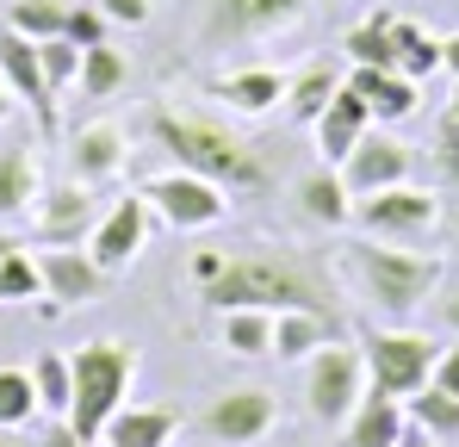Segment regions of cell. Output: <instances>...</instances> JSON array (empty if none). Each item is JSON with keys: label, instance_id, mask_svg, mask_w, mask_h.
<instances>
[{"label": "cell", "instance_id": "cell-37", "mask_svg": "<svg viewBox=\"0 0 459 447\" xmlns=\"http://www.w3.org/2000/svg\"><path fill=\"white\" fill-rule=\"evenodd\" d=\"M435 168H441V187L459 193V131L441 125V144H435Z\"/></svg>", "mask_w": 459, "mask_h": 447}, {"label": "cell", "instance_id": "cell-21", "mask_svg": "<svg viewBox=\"0 0 459 447\" xmlns=\"http://www.w3.org/2000/svg\"><path fill=\"white\" fill-rule=\"evenodd\" d=\"M403 398H385V391H373L367 385V398L354 404V416L342 423V447H397V435H403Z\"/></svg>", "mask_w": 459, "mask_h": 447}, {"label": "cell", "instance_id": "cell-28", "mask_svg": "<svg viewBox=\"0 0 459 447\" xmlns=\"http://www.w3.org/2000/svg\"><path fill=\"white\" fill-rule=\"evenodd\" d=\"M125 81H131V63H125L112 44H93V50H81V74H75L81 100H112Z\"/></svg>", "mask_w": 459, "mask_h": 447}, {"label": "cell", "instance_id": "cell-22", "mask_svg": "<svg viewBox=\"0 0 459 447\" xmlns=\"http://www.w3.org/2000/svg\"><path fill=\"white\" fill-rule=\"evenodd\" d=\"M174 429H180V410L174 404H125L106 423V447H168Z\"/></svg>", "mask_w": 459, "mask_h": 447}, {"label": "cell", "instance_id": "cell-36", "mask_svg": "<svg viewBox=\"0 0 459 447\" xmlns=\"http://www.w3.org/2000/svg\"><path fill=\"white\" fill-rule=\"evenodd\" d=\"M63 38H69V44H81V50L106 44V13H100L93 0H81V6H69V25H63Z\"/></svg>", "mask_w": 459, "mask_h": 447}, {"label": "cell", "instance_id": "cell-48", "mask_svg": "<svg viewBox=\"0 0 459 447\" xmlns=\"http://www.w3.org/2000/svg\"><path fill=\"white\" fill-rule=\"evenodd\" d=\"M429 447H441V442H429Z\"/></svg>", "mask_w": 459, "mask_h": 447}, {"label": "cell", "instance_id": "cell-17", "mask_svg": "<svg viewBox=\"0 0 459 447\" xmlns=\"http://www.w3.org/2000/svg\"><path fill=\"white\" fill-rule=\"evenodd\" d=\"M125 162H131V137L118 131V125H81L75 137H69V174H75L81 187H100V180H118L125 174Z\"/></svg>", "mask_w": 459, "mask_h": 447}, {"label": "cell", "instance_id": "cell-18", "mask_svg": "<svg viewBox=\"0 0 459 447\" xmlns=\"http://www.w3.org/2000/svg\"><path fill=\"white\" fill-rule=\"evenodd\" d=\"M310 131H316L323 162H329V168H342V162H348V149L373 131V106H367V100H360V93L342 81V87H335V100L316 112V125H310Z\"/></svg>", "mask_w": 459, "mask_h": 447}, {"label": "cell", "instance_id": "cell-19", "mask_svg": "<svg viewBox=\"0 0 459 447\" xmlns=\"http://www.w3.org/2000/svg\"><path fill=\"white\" fill-rule=\"evenodd\" d=\"M348 87L373 106V125H397L422 106V81H410L403 69H348Z\"/></svg>", "mask_w": 459, "mask_h": 447}, {"label": "cell", "instance_id": "cell-46", "mask_svg": "<svg viewBox=\"0 0 459 447\" xmlns=\"http://www.w3.org/2000/svg\"><path fill=\"white\" fill-rule=\"evenodd\" d=\"M447 230H454V236H459V212H454V218H447Z\"/></svg>", "mask_w": 459, "mask_h": 447}, {"label": "cell", "instance_id": "cell-5", "mask_svg": "<svg viewBox=\"0 0 459 447\" xmlns=\"http://www.w3.org/2000/svg\"><path fill=\"white\" fill-rule=\"evenodd\" d=\"M316 0H205L199 6V50L224 57L242 44H261L273 31H292Z\"/></svg>", "mask_w": 459, "mask_h": 447}, {"label": "cell", "instance_id": "cell-45", "mask_svg": "<svg viewBox=\"0 0 459 447\" xmlns=\"http://www.w3.org/2000/svg\"><path fill=\"white\" fill-rule=\"evenodd\" d=\"M0 447H19V442H13V435H6V429H0Z\"/></svg>", "mask_w": 459, "mask_h": 447}, {"label": "cell", "instance_id": "cell-30", "mask_svg": "<svg viewBox=\"0 0 459 447\" xmlns=\"http://www.w3.org/2000/svg\"><path fill=\"white\" fill-rule=\"evenodd\" d=\"M224 348L242 361L273 355V311H224Z\"/></svg>", "mask_w": 459, "mask_h": 447}, {"label": "cell", "instance_id": "cell-26", "mask_svg": "<svg viewBox=\"0 0 459 447\" xmlns=\"http://www.w3.org/2000/svg\"><path fill=\"white\" fill-rule=\"evenodd\" d=\"M391 25H397V13H367V19L342 38V50H348V63H354V69H397Z\"/></svg>", "mask_w": 459, "mask_h": 447}, {"label": "cell", "instance_id": "cell-33", "mask_svg": "<svg viewBox=\"0 0 459 447\" xmlns=\"http://www.w3.org/2000/svg\"><path fill=\"white\" fill-rule=\"evenodd\" d=\"M38 416V385H31V367H0V429H25Z\"/></svg>", "mask_w": 459, "mask_h": 447}, {"label": "cell", "instance_id": "cell-43", "mask_svg": "<svg viewBox=\"0 0 459 447\" xmlns=\"http://www.w3.org/2000/svg\"><path fill=\"white\" fill-rule=\"evenodd\" d=\"M441 125H447V131H459V74H454V93H447V112H441Z\"/></svg>", "mask_w": 459, "mask_h": 447}, {"label": "cell", "instance_id": "cell-12", "mask_svg": "<svg viewBox=\"0 0 459 447\" xmlns=\"http://www.w3.org/2000/svg\"><path fill=\"white\" fill-rule=\"evenodd\" d=\"M0 81L13 87V100H19V106H31V112H38V131H44V137H56V87H50V74H44L38 44H31V38H19L13 25L0 31Z\"/></svg>", "mask_w": 459, "mask_h": 447}, {"label": "cell", "instance_id": "cell-25", "mask_svg": "<svg viewBox=\"0 0 459 447\" xmlns=\"http://www.w3.org/2000/svg\"><path fill=\"white\" fill-rule=\"evenodd\" d=\"M342 81H348V74L335 69V63H310L305 74H292V81H286V118H292V125H316V112L335 100Z\"/></svg>", "mask_w": 459, "mask_h": 447}, {"label": "cell", "instance_id": "cell-8", "mask_svg": "<svg viewBox=\"0 0 459 447\" xmlns=\"http://www.w3.org/2000/svg\"><path fill=\"white\" fill-rule=\"evenodd\" d=\"M137 193L150 199V212L168 224V230H212V224H224V212H230V193L218 180L193 174V168H161Z\"/></svg>", "mask_w": 459, "mask_h": 447}, {"label": "cell", "instance_id": "cell-32", "mask_svg": "<svg viewBox=\"0 0 459 447\" xmlns=\"http://www.w3.org/2000/svg\"><path fill=\"white\" fill-rule=\"evenodd\" d=\"M6 25H13L19 38L44 44V38H63L69 6H63V0H13V6H6Z\"/></svg>", "mask_w": 459, "mask_h": 447}, {"label": "cell", "instance_id": "cell-35", "mask_svg": "<svg viewBox=\"0 0 459 447\" xmlns=\"http://www.w3.org/2000/svg\"><path fill=\"white\" fill-rule=\"evenodd\" d=\"M38 57H44V74H50V87H56V93H63V87H75L81 44H69V38H44V44H38Z\"/></svg>", "mask_w": 459, "mask_h": 447}, {"label": "cell", "instance_id": "cell-27", "mask_svg": "<svg viewBox=\"0 0 459 447\" xmlns=\"http://www.w3.org/2000/svg\"><path fill=\"white\" fill-rule=\"evenodd\" d=\"M403 416L441 447H459V398H447L441 385H422L416 398H403Z\"/></svg>", "mask_w": 459, "mask_h": 447}, {"label": "cell", "instance_id": "cell-42", "mask_svg": "<svg viewBox=\"0 0 459 447\" xmlns=\"http://www.w3.org/2000/svg\"><path fill=\"white\" fill-rule=\"evenodd\" d=\"M441 69L459 74V31H454V38H441Z\"/></svg>", "mask_w": 459, "mask_h": 447}, {"label": "cell", "instance_id": "cell-13", "mask_svg": "<svg viewBox=\"0 0 459 447\" xmlns=\"http://www.w3.org/2000/svg\"><path fill=\"white\" fill-rule=\"evenodd\" d=\"M410 168H416L410 144L373 125L360 144L348 149V162H342V180H348V193H354V199H367V193H385V187H403V180H410Z\"/></svg>", "mask_w": 459, "mask_h": 447}, {"label": "cell", "instance_id": "cell-9", "mask_svg": "<svg viewBox=\"0 0 459 447\" xmlns=\"http://www.w3.org/2000/svg\"><path fill=\"white\" fill-rule=\"evenodd\" d=\"M273 423H280V398L267 385H230L199 410V435L212 447H255L273 435Z\"/></svg>", "mask_w": 459, "mask_h": 447}, {"label": "cell", "instance_id": "cell-40", "mask_svg": "<svg viewBox=\"0 0 459 447\" xmlns=\"http://www.w3.org/2000/svg\"><path fill=\"white\" fill-rule=\"evenodd\" d=\"M38 447H87V442H81L75 429H69V423H63V416H56V423H50V429H44V442H38Z\"/></svg>", "mask_w": 459, "mask_h": 447}, {"label": "cell", "instance_id": "cell-47", "mask_svg": "<svg viewBox=\"0 0 459 447\" xmlns=\"http://www.w3.org/2000/svg\"><path fill=\"white\" fill-rule=\"evenodd\" d=\"M6 249H13V242H6V236H0V261H6Z\"/></svg>", "mask_w": 459, "mask_h": 447}, {"label": "cell", "instance_id": "cell-3", "mask_svg": "<svg viewBox=\"0 0 459 447\" xmlns=\"http://www.w3.org/2000/svg\"><path fill=\"white\" fill-rule=\"evenodd\" d=\"M335 274L348 293H360L379 317L410 323L429 298L441 293V255H416L403 242H379V236H348L335 249Z\"/></svg>", "mask_w": 459, "mask_h": 447}, {"label": "cell", "instance_id": "cell-2", "mask_svg": "<svg viewBox=\"0 0 459 447\" xmlns=\"http://www.w3.org/2000/svg\"><path fill=\"white\" fill-rule=\"evenodd\" d=\"M143 131L155 137V149L174 155V168H193L205 180H218L224 193H267L273 187V155L230 131L218 118H193V112H174V106H150Z\"/></svg>", "mask_w": 459, "mask_h": 447}, {"label": "cell", "instance_id": "cell-1", "mask_svg": "<svg viewBox=\"0 0 459 447\" xmlns=\"http://www.w3.org/2000/svg\"><path fill=\"white\" fill-rule=\"evenodd\" d=\"M193 286L205 311H310L348 329L342 280L329 261L299 242H242V249H199L193 255Z\"/></svg>", "mask_w": 459, "mask_h": 447}, {"label": "cell", "instance_id": "cell-23", "mask_svg": "<svg viewBox=\"0 0 459 447\" xmlns=\"http://www.w3.org/2000/svg\"><path fill=\"white\" fill-rule=\"evenodd\" d=\"M212 93L224 100L230 112L261 118V112H273V106L286 100V74L280 69H230L224 81H212Z\"/></svg>", "mask_w": 459, "mask_h": 447}, {"label": "cell", "instance_id": "cell-20", "mask_svg": "<svg viewBox=\"0 0 459 447\" xmlns=\"http://www.w3.org/2000/svg\"><path fill=\"white\" fill-rule=\"evenodd\" d=\"M38 193H44V180H38V149H31V137L0 144V224L25 218L38 206Z\"/></svg>", "mask_w": 459, "mask_h": 447}, {"label": "cell", "instance_id": "cell-16", "mask_svg": "<svg viewBox=\"0 0 459 447\" xmlns=\"http://www.w3.org/2000/svg\"><path fill=\"white\" fill-rule=\"evenodd\" d=\"M292 206H299V218L316 224V230L354 224V193H348L342 168H329V162H316V168H305V174L292 180Z\"/></svg>", "mask_w": 459, "mask_h": 447}, {"label": "cell", "instance_id": "cell-14", "mask_svg": "<svg viewBox=\"0 0 459 447\" xmlns=\"http://www.w3.org/2000/svg\"><path fill=\"white\" fill-rule=\"evenodd\" d=\"M93 224H100L93 187L56 180V187L38 193V242H44V249H69V242H81V236H93Z\"/></svg>", "mask_w": 459, "mask_h": 447}, {"label": "cell", "instance_id": "cell-15", "mask_svg": "<svg viewBox=\"0 0 459 447\" xmlns=\"http://www.w3.org/2000/svg\"><path fill=\"white\" fill-rule=\"evenodd\" d=\"M38 274H44V298L50 311H75V304H93L106 293V267L87 255V249H38Z\"/></svg>", "mask_w": 459, "mask_h": 447}, {"label": "cell", "instance_id": "cell-38", "mask_svg": "<svg viewBox=\"0 0 459 447\" xmlns=\"http://www.w3.org/2000/svg\"><path fill=\"white\" fill-rule=\"evenodd\" d=\"M106 25H150V0H93Z\"/></svg>", "mask_w": 459, "mask_h": 447}, {"label": "cell", "instance_id": "cell-44", "mask_svg": "<svg viewBox=\"0 0 459 447\" xmlns=\"http://www.w3.org/2000/svg\"><path fill=\"white\" fill-rule=\"evenodd\" d=\"M13 106H19V100H13V87H6V81H0V125H6V118H13Z\"/></svg>", "mask_w": 459, "mask_h": 447}, {"label": "cell", "instance_id": "cell-34", "mask_svg": "<svg viewBox=\"0 0 459 447\" xmlns=\"http://www.w3.org/2000/svg\"><path fill=\"white\" fill-rule=\"evenodd\" d=\"M31 298H44L38 255L13 242V249H6V261H0V304H31Z\"/></svg>", "mask_w": 459, "mask_h": 447}, {"label": "cell", "instance_id": "cell-31", "mask_svg": "<svg viewBox=\"0 0 459 447\" xmlns=\"http://www.w3.org/2000/svg\"><path fill=\"white\" fill-rule=\"evenodd\" d=\"M31 385H38V410H44V416H69V398H75L69 355H38V361H31Z\"/></svg>", "mask_w": 459, "mask_h": 447}, {"label": "cell", "instance_id": "cell-7", "mask_svg": "<svg viewBox=\"0 0 459 447\" xmlns=\"http://www.w3.org/2000/svg\"><path fill=\"white\" fill-rule=\"evenodd\" d=\"M360 361H367V385L385 398H416L429 379L441 348L416 329H360Z\"/></svg>", "mask_w": 459, "mask_h": 447}, {"label": "cell", "instance_id": "cell-4", "mask_svg": "<svg viewBox=\"0 0 459 447\" xmlns=\"http://www.w3.org/2000/svg\"><path fill=\"white\" fill-rule=\"evenodd\" d=\"M69 372H75V398H69V429H75L81 442H106V423L125 410V398H131V379H137V348L131 342H112V336H100V342H81L75 355H69Z\"/></svg>", "mask_w": 459, "mask_h": 447}, {"label": "cell", "instance_id": "cell-24", "mask_svg": "<svg viewBox=\"0 0 459 447\" xmlns=\"http://www.w3.org/2000/svg\"><path fill=\"white\" fill-rule=\"evenodd\" d=\"M342 336V323H329V317H310V311H280L273 317V355L280 361H310L323 342H335Z\"/></svg>", "mask_w": 459, "mask_h": 447}, {"label": "cell", "instance_id": "cell-41", "mask_svg": "<svg viewBox=\"0 0 459 447\" xmlns=\"http://www.w3.org/2000/svg\"><path fill=\"white\" fill-rule=\"evenodd\" d=\"M435 298H441V304H435V311H441V323L459 336V286H454V293H435Z\"/></svg>", "mask_w": 459, "mask_h": 447}, {"label": "cell", "instance_id": "cell-39", "mask_svg": "<svg viewBox=\"0 0 459 447\" xmlns=\"http://www.w3.org/2000/svg\"><path fill=\"white\" fill-rule=\"evenodd\" d=\"M429 385H441L447 398H459V348H441V361H435V379Z\"/></svg>", "mask_w": 459, "mask_h": 447}, {"label": "cell", "instance_id": "cell-29", "mask_svg": "<svg viewBox=\"0 0 459 447\" xmlns=\"http://www.w3.org/2000/svg\"><path fill=\"white\" fill-rule=\"evenodd\" d=\"M391 50H397V69L410 74V81H429V74L441 69V38H429L416 19L391 25Z\"/></svg>", "mask_w": 459, "mask_h": 447}, {"label": "cell", "instance_id": "cell-11", "mask_svg": "<svg viewBox=\"0 0 459 447\" xmlns=\"http://www.w3.org/2000/svg\"><path fill=\"white\" fill-rule=\"evenodd\" d=\"M150 199L143 193H125V199H112L100 224H93V236H87V255L106 267V274H125L137 255H143V242H150Z\"/></svg>", "mask_w": 459, "mask_h": 447}, {"label": "cell", "instance_id": "cell-10", "mask_svg": "<svg viewBox=\"0 0 459 447\" xmlns=\"http://www.w3.org/2000/svg\"><path fill=\"white\" fill-rule=\"evenodd\" d=\"M354 224L367 236H379V242H416V236H429L441 224V199L429 187H410L403 180V187H385V193L354 199Z\"/></svg>", "mask_w": 459, "mask_h": 447}, {"label": "cell", "instance_id": "cell-6", "mask_svg": "<svg viewBox=\"0 0 459 447\" xmlns=\"http://www.w3.org/2000/svg\"><path fill=\"white\" fill-rule=\"evenodd\" d=\"M367 398V361H360V342L335 336L323 342L305 361V416L323 429H342L354 416V404Z\"/></svg>", "mask_w": 459, "mask_h": 447}]
</instances>
